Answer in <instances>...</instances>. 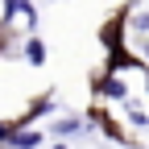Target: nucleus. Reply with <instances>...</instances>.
Instances as JSON below:
<instances>
[{"label":"nucleus","mask_w":149,"mask_h":149,"mask_svg":"<svg viewBox=\"0 0 149 149\" xmlns=\"http://www.w3.org/2000/svg\"><path fill=\"white\" fill-rule=\"evenodd\" d=\"M0 145L4 149H37V145H46V133L42 128H29V124H0Z\"/></svg>","instance_id":"obj_1"},{"label":"nucleus","mask_w":149,"mask_h":149,"mask_svg":"<svg viewBox=\"0 0 149 149\" xmlns=\"http://www.w3.org/2000/svg\"><path fill=\"white\" fill-rule=\"evenodd\" d=\"M50 149H66V145H62V141H54V145H50Z\"/></svg>","instance_id":"obj_7"},{"label":"nucleus","mask_w":149,"mask_h":149,"mask_svg":"<svg viewBox=\"0 0 149 149\" xmlns=\"http://www.w3.org/2000/svg\"><path fill=\"white\" fill-rule=\"evenodd\" d=\"M95 91H100L104 100H120V104L128 100V91H124V83H120V79H100V83H95Z\"/></svg>","instance_id":"obj_3"},{"label":"nucleus","mask_w":149,"mask_h":149,"mask_svg":"<svg viewBox=\"0 0 149 149\" xmlns=\"http://www.w3.org/2000/svg\"><path fill=\"white\" fill-rule=\"evenodd\" d=\"M133 25H137L141 33H149V13H137V21H133Z\"/></svg>","instance_id":"obj_6"},{"label":"nucleus","mask_w":149,"mask_h":149,"mask_svg":"<svg viewBox=\"0 0 149 149\" xmlns=\"http://www.w3.org/2000/svg\"><path fill=\"white\" fill-rule=\"evenodd\" d=\"M21 58H25L29 66H42V62H46V42H42V37H29V42L21 46Z\"/></svg>","instance_id":"obj_2"},{"label":"nucleus","mask_w":149,"mask_h":149,"mask_svg":"<svg viewBox=\"0 0 149 149\" xmlns=\"http://www.w3.org/2000/svg\"><path fill=\"white\" fill-rule=\"evenodd\" d=\"M0 50H4V29H0Z\"/></svg>","instance_id":"obj_8"},{"label":"nucleus","mask_w":149,"mask_h":149,"mask_svg":"<svg viewBox=\"0 0 149 149\" xmlns=\"http://www.w3.org/2000/svg\"><path fill=\"white\" fill-rule=\"evenodd\" d=\"M21 17H25V25H29V29L37 25V13H33V4H29V0H25V4H21Z\"/></svg>","instance_id":"obj_5"},{"label":"nucleus","mask_w":149,"mask_h":149,"mask_svg":"<svg viewBox=\"0 0 149 149\" xmlns=\"http://www.w3.org/2000/svg\"><path fill=\"white\" fill-rule=\"evenodd\" d=\"M50 133L54 137H74V133H83V120H54Z\"/></svg>","instance_id":"obj_4"}]
</instances>
